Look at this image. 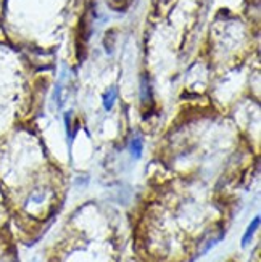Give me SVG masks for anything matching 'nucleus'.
Instances as JSON below:
<instances>
[{"label": "nucleus", "instance_id": "nucleus-3", "mask_svg": "<svg viewBox=\"0 0 261 262\" xmlns=\"http://www.w3.org/2000/svg\"><path fill=\"white\" fill-rule=\"evenodd\" d=\"M131 153H132L134 158H140V155H142V142H140V139H134L131 142Z\"/></svg>", "mask_w": 261, "mask_h": 262}, {"label": "nucleus", "instance_id": "nucleus-1", "mask_svg": "<svg viewBox=\"0 0 261 262\" xmlns=\"http://www.w3.org/2000/svg\"><path fill=\"white\" fill-rule=\"evenodd\" d=\"M115 98H116V89H110L104 97V106L105 110H111L115 105Z\"/></svg>", "mask_w": 261, "mask_h": 262}, {"label": "nucleus", "instance_id": "nucleus-2", "mask_svg": "<svg viewBox=\"0 0 261 262\" xmlns=\"http://www.w3.org/2000/svg\"><path fill=\"white\" fill-rule=\"evenodd\" d=\"M258 224H259V217H255V221L250 224V227H248V230H247V233H245V236H244V240H242V245H244V246H245L248 242H250L252 235H253L255 230L258 229Z\"/></svg>", "mask_w": 261, "mask_h": 262}]
</instances>
